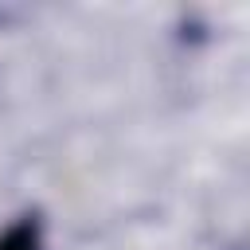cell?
Masks as SVG:
<instances>
[{
    "instance_id": "cell-1",
    "label": "cell",
    "mask_w": 250,
    "mask_h": 250,
    "mask_svg": "<svg viewBox=\"0 0 250 250\" xmlns=\"http://www.w3.org/2000/svg\"><path fill=\"white\" fill-rule=\"evenodd\" d=\"M0 250H47V230H43L39 211L16 215V219L0 230Z\"/></svg>"
}]
</instances>
